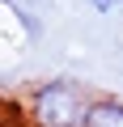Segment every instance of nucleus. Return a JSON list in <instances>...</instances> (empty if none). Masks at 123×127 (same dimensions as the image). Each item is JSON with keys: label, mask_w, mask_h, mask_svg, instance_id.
Returning <instances> with one entry per match:
<instances>
[{"label": "nucleus", "mask_w": 123, "mask_h": 127, "mask_svg": "<svg viewBox=\"0 0 123 127\" xmlns=\"http://www.w3.org/2000/svg\"><path fill=\"white\" fill-rule=\"evenodd\" d=\"M89 102L93 97L81 81L55 76V81H42L30 93V119H34V127H85Z\"/></svg>", "instance_id": "obj_1"}, {"label": "nucleus", "mask_w": 123, "mask_h": 127, "mask_svg": "<svg viewBox=\"0 0 123 127\" xmlns=\"http://www.w3.org/2000/svg\"><path fill=\"white\" fill-rule=\"evenodd\" d=\"M85 127H123V97H93Z\"/></svg>", "instance_id": "obj_2"}, {"label": "nucleus", "mask_w": 123, "mask_h": 127, "mask_svg": "<svg viewBox=\"0 0 123 127\" xmlns=\"http://www.w3.org/2000/svg\"><path fill=\"white\" fill-rule=\"evenodd\" d=\"M89 4H93L98 13H115V0H89Z\"/></svg>", "instance_id": "obj_3"}, {"label": "nucleus", "mask_w": 123, "mask_h": 127, "mask_svg": "<svg viewBox=\"0 0 123 127\" xmlns=\"http://www.w3.org/2000/svg\"><path fill=\"white\" fill-rule=\"evenodd\" d=\"M119 4H123V0H115V9H119Z\"/></svg>", "instance_id": "obj_4"}]
</instances>
